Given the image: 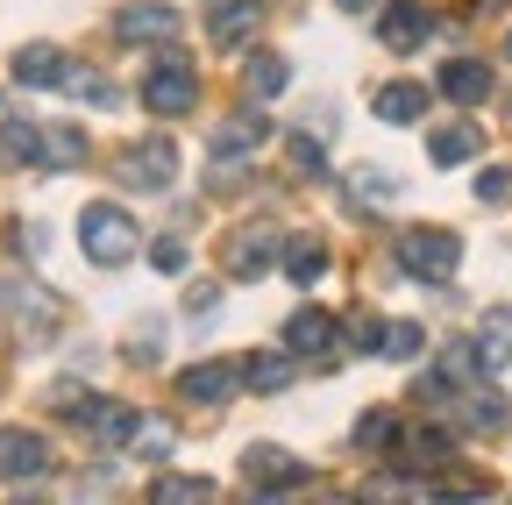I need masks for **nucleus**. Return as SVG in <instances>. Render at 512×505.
I'll use <instances>...</instances> for the list:
<instances>
[{
    "label": "nucleus",
    "mask_w": 512,
    "mask_h": 505,
    "mask_svg": "<svg viewBox=\"0 0 512 505\" xmlns=\"http://www.w3.org/2000/svg\"><path fill=\"white\" fill-rule=\"evenodd\" d=\"M79 249H86L100 271H121L128 257H136V221H128L114 200H93V207L79 214Z\"/></svg>",
    "instance_id": "obj_1"
},
{
    "label": "nucleus",
    "mask_w": 512,
    "mask_h": 505,
    "mask_svg": "<svg viewBox=\"0 0 512 505\" xmlns=\"http://www.w3.org/2000/svg\"><path fill=\"white\" fill-rule=\"evenodd\" d=\"M392 249H399V264H406L420 285H448V278H456V264H463V235H456V228H406Z\"/></svg>",
    "instance_id": "obj_2"
},
{
    "label": "nucleus",
    "mask_w": 512,
    "mask_h": 505,
    "mask_svg": "<svg viewBox=\"0 0 512 505\" xmlns=\"http://www.w3.org/2000/svg\"><path fill=\"white\" fill-rule=\"evenodd\" d=\"M192 100H200V72L185 65V50H164L157 72L143 79V107L150 114H192Z\"/></svg>",
    "instance_id": "obj_3"
},
{
    "label": "nucleus",
    "mask_w": 512,
    "mask_h": 505,
    "mask_svg": "<svg viewBox=\"0 0 512 505\" xmlns=\"http://www.w3.org/2000/svg\"><path fill=\"white\" fill-rule=\"evenodd\" d=\"M114 178H121V185H136V193H164V185L178 178V150H171L164 136L128 143V150L114 157Z\"/></svg>",
    "instance_id": "obj_4"
},
{
    "label": "nucleus",
    "mask_w": 512,
    "mask_h": 505,
    "mask_svg": "<svg viewBox=\"0 0 512 505\" xmlns=\"http://www.w3.org/2000/svg\"><path fill=\"white\" fill-rule=\"evenodd\" d=\"M0 306H8V313H22L29 342H43V335L57 328V299H50L43 285H29L22 271H8V278H0Z\"/></svg>",
    "instance_id": "obj_5"
},
{
    "label": "nucleus",
    "mask_w": 512,
    "mask_h": 505,
    "mask_svg": "<svg viewBox=\"0 0 512 505\" xmlns=\"http://www.w3.org/2000/svg\"><path fill=\"white\" fill-rule=\"evenodd\" d=\"M50 470V441L29 427H0V484H29Z\"/></svg>",
    "instance_id": "obj_6"
},
{
    "label": "nucleus",
    "mask_w": 512,
    "mask_h": 505,
    "mask_svg": "<svg viewBox=\"0 0 512 505\" xmlns=\"http://www.w3.org/2000/svg\"><path fill=\"white\" fill-rule=\"evenodd\" d=\"M256 29H264V0H207V36H214V50H242Z\"/></svg>",
    "instance_id": "obj_7"
},
{
    "label": "nucleus",
    "mask_w": 512,
    "mask_h": 505,
    "mask_svg": "<svg viewBox=\"0 0 512 505\" xmlns=\"http://www.w3.org/2000/svg\"><path fill=\"white\" fill-rule=\"evenodd\" d=\"M114 36L121 43H171L178 36V8L171 0H136V8L114 15Z\"/></svg>",
    "instance_id": "obj_8"
},
{
    "label": "nucleus",
    "mask_w": 512,
    "mask_h": 505,
    "mask_svg": "<svg viewBox=\"0 0 512 505\" xmlns=\"http://www.w3.org/2000/svg\"><path fill=\"white\" fill-rule=\"evenodd\" d=\"M271 257H278L271 221H249V228H235V235H228V271H235V278H256Z\"/></svg>",
    "instance_id": "obj_9"
},
{
    "label": "nucleus",
    "mask_w": 512,
    "mask_h": 505,
    "mask_svg": "<svg viewBox=\"0 0 512 505\" xmlns=\"http://www.w3.org/2000/svg\"><path fill=\"white\" fill-rule=\"evenodd\" d=\"M335 335H342V321H335V313H320V306H299L292 321H285V349L292 356H328Z\"/></svg>",
    "instance_id": "obj_10"
},
{
    "label": "nucleus",
    "mask_w": 512,
    "mask_h": 505,
    "mask_svg": "<svg viewBox=\"0 0 512 505\" xmlns=\"http://www.w3.org/2000/svg\"><path fill=\"white\" fill-rule=\"evenodd\" d=\"M427 29H434V15L420 8V0H392V8H384V22H377L384 50H420V43H427Z\"/></svg>",
    "instance_id": "obj_11"
},
{
    "label": "nucleus",
    "mask_w": 512,
    "mask_h": 505,
    "mask_svg": "<svg viewBox=\"0 0 512 505\" xmlns=\"http://www.w3.org/2000/svg\"><path fill=\"white\" fill-rule=\"evenodd\" d=\"M235 363H192L185 377H178V399H192V406H221L228 392H235Z\"/></svg>",
    "instance_id": "obj_12"
},
{
    "label": "nucleus",
    "mask_w": 512,
    "mask_h": 505,
    "mask_svg": "<svg viewBox=\"0 0 512 505\" xmlns=\"http://www.w3.org/2000/svg\"><path fill=\"white\" fill-rule=\"evenodd\" d=\"M441 93L456 107H477L491 93V65H484V57H448V65H441Z\"/></svg>",
    "instance_id": "obj_13"
},
{
    "label": "nucleus",
    "mask_w": 512,
    "mask_h": 505,
    "mask_svg": "<svg viewBox=\"0 0 512 505\" xmlns=\"http://www.w3.org/2000/svg\"><path fill=\"white\" fill-rule=\"evenodd\" d=\"M448 456H456V441H448L441 427H406L399 434V463L406 470H448Z\"/></svg>",
    "instance_id": "obj_14"
},
{
    "label": "nucleus",
    "mask_w": 512,
    "mask_h": 505,
    "mask_svg": "<svg viewBox=\"0 0 512 505\" xmlns=\"http://www.w3.org/2000/svg\"><path fill=\"white\" fill-rule=\"evenodd\" d=\"M72 72H79V65H64V50H50V43L15 50V79H22V86H72Z\"/></svg>",
    "instance_id": "obj_15"
},
{
    "label": "nucleus",
    "mask_w": 512,
    "mask_h": 505,
    "mask_svg": "<svg viewBox=\"0 0 512 505\" xmlns=\"http://www.w3.org/2000/svg\"><path fill=\"white\" fill-rule=\"evenodd\" d=\"M242 470H249V484H256V491H292V484L306 477L285 449H271V441H264V449H249V456H242Z\"/></svg>",
    "instance_id": "obj_16"
},
{
    "label": "nucleus",
    "mask_w": 512,
    "mask_h": 505,
    "mask_svg": "<svg viewBox=\"0 0 512 505\" xmlns=\"http://www.w3.org/2000/svg\"><path fill=\"white\" fill-rule=\"evenodd\" d=\"M264 136H271V121L242 107L235 121H221V129H214V143H207V150H214V157H242V150H256V143H264Z\"/></svg>",
    "instance_id": "obj_17"
},
{
    "label": "nucleus",
    "mask_w": 512,
    "mask_h": 505,
    "mask_svg": "<svg viewBox=\"0 0 512 505\" xmlns=\"http://www.w3.org/2000/svg\"><path fill=\"white\" fill-rule=\"evenodd\" d=\"M477 150H484L477 121H448V129H434V136H427V157H434V164H470Z\"/></svg>",
    "instance_id": "obj_18"
},
{
    "label": "nucleus",
    "mask_w": 512,
    "mask_h": 505,
    "mask_svg": "<svg viewBox=\"0 0 512 505\" xmlns=\"http://www.w3.org/2000/svg\"><path fill=\"white\" fill-rule=\"evenodd\" d=\"M427 114V86L399 79V86H377V121H392V129H406V121Z\"/></svg>",
    "instance_id": "obj_19"
},
{
    "label": "nucleus",
    "mask_w": 512,
    "mask_h": 505,
    "mask_svg": "<svg viewBox=\"0 0 512 505\" xmlns=\"http://www.w3.org/2000/svg\"><path fill=\"white\" fill-rule=\"evenodd\" d=\"M0 164H43V129L22 114L0 121Z\"/></svg>",
    "instance_id": "obj_20"
},
{
    "label": "nucleus",
    "mask_w": 512,
    "mask_h": 505,
    "mask_svg": "<svg viewBox=\"0 0 512 505\" xmlns=\"http://www.w3.org/2000/svg\"><path fill=\"white\" fill-rule=\"evenodd\" d=\"M477 363H484V370H505V363H512V306L484 313V328H477Z\"/></svg>",
    "instance_id": "obj_21"
},
{
    "label": "nucleus",
    "mask_w": 512,
    "mask_h": 505,
    "mask_svg": "<svg viewBox=\"0 0 512 505\" xmlns=\"http://www.w3.org/2000/svg\"><path fill=\"white\" fill-rule=\"evenodd\" d=\"M242 79H249V93H256V100H271V93H285V86H292V65H285L278 50H256Z\"/></svg>",
    "instance_id": "obj_22"
},
{
    "label": "nucleus",
    "mask_w": 512,
    "mask_h": 505,
    "mask_svg": "<svg viewBox=\"0 0 512 505\" xmlns=\"http://www.w3.org/2000/svg\"><path fill=\"white\" fill-rule=\"evenodd\" d=\"M242 385L249 392H285L292 385V356H249L242 363Z\"/></svg>",
    "instance_id": "obj_23"
},
{
    "label": "nucleus",
    "mask_w": 512,
    "mask_h": 505,
    "mask_svg": "<svg viewBox=\"0 0 512 505\" xmlns=\"http://www.w3.org/2000/svg\"><path fill=\"white\" fill-rule=\"evenodd\" d=\"M463 399H470V406H456V413H463L470 434H498V427H505V399H498V392H463Z\"/></svg>",
    "instance_id": "obj_24"
},
{
    "label": "nucleus",
    "mask_w": 512,
    "mask_h": 505,
    "mask_svg": "<svg viewBox=\"0 0 512 505\" xmlns=\"http://www.w3.org/2000/svg\"><path fill=\"white\" fill-rule=\"evenodd\" d=\"M427 349V328L420 321H392V328H384V342H377V356H392V363H413Z\"/></svg>",
    "instance_id": "obj_25"
},
{
    "label": "nucleus",
    "mask_w": 512,
    "mask_h": 505,
    "mask_svg": "<svg viewBox=\"0 0 512 505\" xmlns=\"http://www.w3.org/2000/svg\"><path fill=\"white\" fill-rule=\"evenodd\" d=\"M285 271H292V285H313L320 271H328V249H320L313 235H299V242L285 249Z\"/></svg>",
    "instance_id": "obj_26"
},
{
    "label": "nucleus",
    "mask_w": 512,
    "mask_h": 505,
    "mask_svg": "<svg viewBox=\"0 0 512 505\" xmlns=\"http://www.w3.org/2000/svg\"><path fill=\"white\" fill-rule=\"evenodd\" d=\"M43 164H57V171L86 164V136L79 129H43Z\"/></svg>",
    "instance_id": "obj_27"
},
{
    "label": "nucleus",
    "mask_w": 512,
    "mask_h": 505,
    "mask_svg": "<svg viewBox=\"0 0 512 505\" xmlns=\"http://www.w3.org/2000/svg\"><path fill=\"white\" fill-rule=\"evenodd\" d=\"M128 449H136L143 463H164V456H171V420H136V434H128Z\"/></svg>",
    "instance_id": "obj_28"
},
{
    "label": "nucleus",
    "mask_w": 512,
    "mask_h": 505,
    "mask_svg": "<svg viewBox=\"0 0 512 505\" xmlns=\"http://www.w3.org/2000/svg\"><path fill=\"white\" fill-rule=\"evenodd\" d=\"M150 498H214V477H157Z\"/></svg>",
    "instance_id": "obj_29"
},
{
    "label": "nucleus",
    "mask_w": 512,
    "mask_h": 505,
    "mask_svg": "<svg viewBox=\"0 0 512 505\" xmlns=\"http://www.w3.org/2000/svg\"><path fill=\"white\" fill-rule=\"evenodd\" d=\"M356 441H363V449H384V441H399V420H392V413H370V420L356 427Z\"/></svg>",
    "instance_id": "obj_30"
},
{
    "label": "nucleus",
    "mask_w": 512,
    "mask_h": 505,
    "mask_svg": "<svg viewBox=\"0 0 512 505\" xmlns=\"http://www.w3.org/2000/svg\"><path fill=\"white\" fill-rule=\"evenodd\" d=\"M285 157H292V171H306V178L320 171V143H313V136H292V143H285Z\"/></svg>",
    "instance_id": "obj_31"
},
{
    "label": "nucleus",
    "mask_w": 512,
    "mask_h": 505,
    "mask_svg": "<svg viewBox=\"0 0 512 505\" xmlns=\"http://www.w3.org/2000/svg\"><path fill=\"white\" fill-rule=\"evenodd\" d=\"M150 264H157V271H185V242H178V235L150 242Z\"/></svg>",
    "instance_id": "obj_32"
},
{
    "label": "nucleus",
    "mask_w": 512,
    "mask_h": 505,
    "mask_svg": "<svg viewBox=\"0 0 512 505\" xmlns=\"http://www.w3.org/2000/svg\"><path fill=\"white\" fill-rule=\"evenodd\" d=\"M477 200H512V171H505V164L477 178Z\"/></svg>",
    "instance_id": "obj_33"
},
{
    "label": "nucleus",
    "mask_w": 512,
    "mask_h": 505,
    "mask_svg": "<svg viewBox=\"0 0 512 505\" xmlns=\"http://www.w3.org/2000/svg\"><path fill=\"white\" fill-rule=\"evenodd\" d=\"M342 8H349V15H370V8H377V0H342Z\"/></svg>",
    "instance_id": "obj_34"
},
{
    "label": "nucleus",
    "mask_w": 512,
    "mask_h": 505,
    "mask_svg": "<svg viewBox=\"0 0 512 505\" xmlns=\"http://www.w3.org/2000/svg\"><path fill=\"white\" fill-rule=\"evenodd\" d=\"M505 65H512V36H505Z\"/></svg>",
    "instance_id": "obj_35"
}]
</instances>
